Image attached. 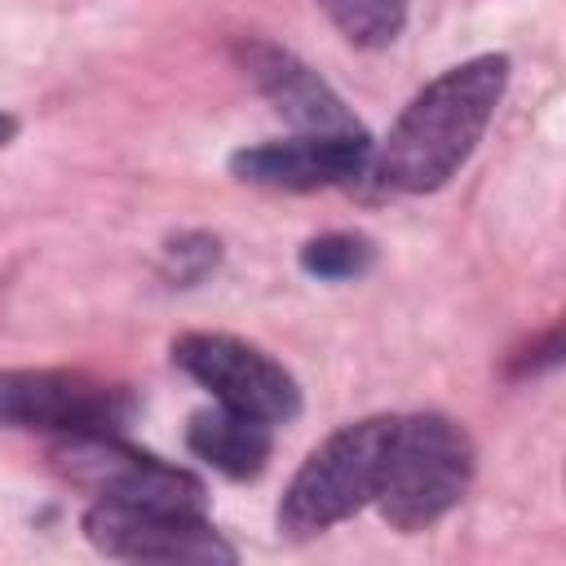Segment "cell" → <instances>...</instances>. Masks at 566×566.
Segmentation results:
<instances>
[{
  "mask_svg": "<svg viewBox=\"0 0 566 566\" xmlns=\"http://www.w3.org/2000/svg\"><path fill=\"white\" fill-rule=\"evenodd\" d=\"M371 168L367 133H301L287 142H261L230 155V172L248 186L310 195L349 186Z\"/></svg>",
  "mask_w": 566,
  "mask_h": 566,
  "instance_id": "ba28073f",
  "label": "cell"
},
{
  "mask_svg": "<svg viewBox=\"0 0 566 566\" xmlns=\"http://www.w3.org/2000/svg\"><path fill=\"white\" fill-rule=\"evenodd\" d=\"M332 27L358 49H385L402 35L407 0H318Z\"/></svg>",
  "mask_w": 566,
  "mask_h": 566,
  "instance_id": "8fae6325",
  "label": "cell"
},
{
  "mask_svg": "<svg viewBox=\"0 0 566 566\" xmlns=\"http://www.w3.org/2000/svg\"><path fill=\"white\" fill-rule=\"evenodd\" d=\"M53 469L88 491L93 500L115 504H150V509H181L208 513V491L190 469H177L150 451L128 447L119 433H71L53 442Z\"/></svg>",
  "mask_w": 566,
  "mask_h": 566,
  "instance_id": "277c9868",
  "label": "cell"
},
{
  "mask_svg": "<svg viewBox=\"0 0 566 566\" xmlns=\"http://www.w3.org/2000/svg\"><path fill=\"white\" fill-rule=\"evenodd\" d=\"M137 402L124 385L97 380L88 371L53 367H4L0 371V424L40 433H119Z\"/></svg>",
  "mask_w": 566,
  "mask_h": 566,
  "instance_id": "5b68a950",
  "label": "cell"
},
{
  "mask_svg": "<svg viewBox=\"0 0 566 566\" xmlns=\"http://www.w3.org/2000/svg\"><path fill=\"white\" fill-rule=\"evenodd\" d=\"M274 424L230 411V407H208L195 411L186 424V447L190 455H199L203 464H212L217 473H226L230 482H252L265 473L270 451H274Z\"/></svg>",
  "mask_w": 566,
  "mask_h": 566,
  "instance_id": "30bf717a",
  "label": "cell"
},
{
  "mask_svg": "<svg viewBox=\"0 0 566 566\" xmlns=\"http://www.w3.org/2000/svg\"><path fill=\"white\" fill-rule=\"evenodd\" d=\"M473 438L451 416H394L371 504L394 531H424L464 500L473 482Z\"/></svg>",
  "mask_w": 566,
  "mask_h": 566,
  "instance_id": "7a4b0ae2",
  "label": "cell"
},
{
  "mask_svg": "<svg viewBox=\"0 0 566 566\" xmlns=\"http://www.w3.org/2000/svg\"><path fill=\"white\" fill-rule=\"evenodd\" d=\"M376 265V243L367 234H349V230H332V234H318L301 248V270L314 274V279H327V283H345V279H358Z\"/></svg>",
  "mask_w": 566,
  "mask_h": 566,
  "instance_id": "7c38bea8",
  "label": "cell"
},
{
  "mask_svg": "<svg viewBox=\"0 0 566 566\" xmlns=\"http://www.w3.org/2000/svg\"><path fill=\"white\" fill-rule=\"evenodd\" d=\"M239 66L256 84V93L301 133H363L354 111L340 102V93L292 49H279L270 40H239L234 44Z\"/></svg>",
  "mask_w": 566,
  "mask_h": 566,
  "instance_id": "9c48e42d",
  "label": "cell"
},
{
  "mask_svg": "<svg viewBox=\"0 0 566 566\" xmlns=\"http://www.w3.org/2000/svg\"><path fill=\"white\" fill-rule=\"evenodd\" d=\"M509 88V57L478 53L438 80H429L394 119L380 150L371 146V168L389 190L429 195L447 186L478 150L495 106Z\"/></svg>",
  "mask_w": 566,
  "mask_h": 566,
  "instance_id": "6da1fadb",
  "label": "cell"
},
{
  "mask_svg": "<svg viewBox=\"0 0 566 566\" xmlns=\"http://www.w3.org/2000/svg\"><path fill=\"white\" fill-rule=\"evenodd\" d=\"M389 429L394 416H367L323 438L283 491L279 531L287 539H314L336 522L354 517L358 509H367L376 500Z\"/></svg>",
  "mask_w": 566,
  "mask_h": 566,
  "instance_id": "3957f363",
  "label": "cell"
},
{
  "mask_svg": "<svg viewBox=\"0 0 566 566\" xmlns=\"http://www.w3.org/2000/svg\"><path fill=\"white\" fill-rule=\"evenodd\" d=\"M172 363L199 380L221 407L256 416L265 424H287L301 416L296 376L265 349L226 332H186L172 340Z\"/></svg>",
  "mask_w": 566,
  "mask_h": 566,
  "instance_id": "8992f818",
  "label": "cell"
},
{
  "mask_svg": "<svg viewBox=\"0 0 566 566\" xmlns=\"http://www.w3.org/2000/svg\"><path fill=\"white\" fill-rule=\"evenodd\" d=\"M217 261H221V243L203 230H190V234H177V239L164 243L159 270L172 287H195L217 270Z\"/></svg>",
  "mask_w": 566,
  "mask_h": 566,
  "instance_id": "4fadbf2b",
  "label": "cell"
},
{
  "mask_svg": "<svg viewBox=\"0 0 566 566\" xmlns=\"http://www.w3.org/2000/svg\"><path fill=\"white\" fill-rule=\"evenodd\" d=\"M84 535L97 553L119 562H181V566H230L239 553L221 539L208 513L150 509L93 500L84 509Z\"/></svg>",
  "mask_w": 566,
  "mask_h": 566,
  "instance_id": "52a82bcc",
  "label": "cell"
},
{
  "mask_svg": "<svg viewBox=\"0 0 566 566\" xmlns=\"http://www.w3.org/2000/svg\"><path fill=\"white\" fill-rule=\"evenodd\" d=\"M13 133H18V119H13L9 111H0V146H9V142H13Z\"/></svg>",
  "mask_w": 566,
  "mask_h": 566,
  "instance_id": "5bb4252c",
  "label": "cell"
}]
</instances>
